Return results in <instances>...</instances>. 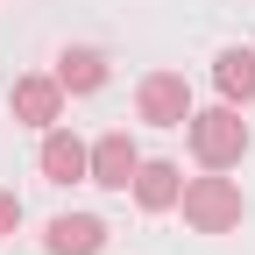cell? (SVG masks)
I'll return each instance as SVG.
<instances>
[{"label": "cell", "mask_w": 255, "mask_h": 255, "mask_svg": "<svg viewBox=\"0 0 255 255\" xmlns=\"http://www.w3.org/2000/svg\"><path fill=\"white\" fill-rule=\"evenodd\" d=\"M100 248H107V220H92V213L50 220V255H100Z\"/></svg>", "instance_id": "7"}, {"label": "cell", "mask_w": 255, "mask_h": 255, "mask_svg": "<svg viewBox=\"0 0 255 255\" xmlns=\"http://www.w3.org/2000/svg\"><path fill=\"white\" fill-rule=\"evenodd\" d=\"M191 156H199L206 170H234L241 156H248V121L234 107H206V114H191Z\"/></svg>", "instance_id": "1"}, {"label": "cell", "mask_w": 255, "mask_h": 255, "mask_svg": "<svg viewBox=\"0 0 255 255\" xmlns=\"http://www.w3.org/2000/svg\"><path fill=\"white\" fill-rule=\"evenodd\" d=\"M57 114H64V85H57V71H50V78H43V71L14 78V121H21V128H57Z\"/></svg>", "instance_id": "5"}, {"label": "cell", "mask_w": 255, "mask_h": 255, "mask_svg": "<svg viewBox=\"0 0 255 255\" xmlns=\"http://www.w3.org/2000/svg\"><path fill=\"white\" fill-rule=\"evenodd\" d=\"M135 199H142L149 213H170V206L184 199V177H177V163H142V170H135Z\"/></svg>", "instance_id": "9"}, {"label": "cell", "mask_w": 255, "mask_h": 255, "mask_svg": "<svg viewBox=\"0 0 255 255\" xmlns=\"http://www.w3.org/2000/svg\"><path fill=\"white\" fill-rule=\"evenodd\" d=\"M21 227V199H14V191H0V234H14Z\"/></svg>", "instance_id": "11"}, {"label": "cell", "mask_w": 255, "mask_h": 255, "mask_svg": "<svg viewBox=\"0 0 255 255\" xmlns=\"http://www.w3.org/2000/svg\"><path fill=\"white\" fill-rule=\"evenodd\" d=\"M135 107H142L149 128H184V121H191V85H184V71H149L142 92H135Z\"/></svg>", "instance_id": "3"}, {"label": "cell", "mask_w": 255, "mask_h": 255, "mask_svg": "<svg viewBox=\"0 0 255 255\" xmlns=\"http://www.w3.org/2000/svg\"><path fill=\"white\" fill-rule=\"evenodd\" d=\"M92 170V149L78 135H64V128H43V177L50 184H78Z\"/></svg>", "instance_id": "6"}, {"label": "cell", "mask_w": 255, "mask_h": 255, "mask_svg": "<svg viewBox=\"0 0 255 255\" xmlns=\"http://www.w3.org/2000/svg\"><path fill=\"white\" fill-rule=\"evenodd\" d=\"M213 85L227 107H248L255 100V50H220L213 57Z\"/></svg>", "instance_id": "8"}, {"label": "cell", "mask_w": 255, "mask_h": 255, "mask_svg": "<svg viewBox=\"0 0 255 255\" xmlns=\"http://www.w3.org/2000/svg\"><path fill=\"white\" fill-rule=\"evenodd\" d=\"M184 220L199 234H227V227H241V184L234 177H191L184 184Z\"/></svg>", "instance_id": "2"}, {"label": "cell", "mask_w": 255, "mask_h": 255, "mask_svg": "<svg viewBox=\"0 0 255 255\" xmlns=\"http://www.w3.org/2000/svg\"><path fill=\"white\" fill-rule=\"evenodd\" d=\"M57 85H64V92H100V85H107V57L85 50V43L64 50V57H57Z\"/></svg>", "instance_id": "10"}, {"label": "cell", "mask_w": 255, "mask_h": 255, "mask_svg": "<svg viewBox=\"0 0 255 255\" xmlns=\"http://www.w3.org/2000/svg\"><path fill=\"white\" fill-rule=\"evenodd\" d=\"M135 170H142V149L128 142V128H114V135H100V142H92V170H85V184L128 191V184H135Z\"/></svg>", "instance_id": "4"}]
</instances>
